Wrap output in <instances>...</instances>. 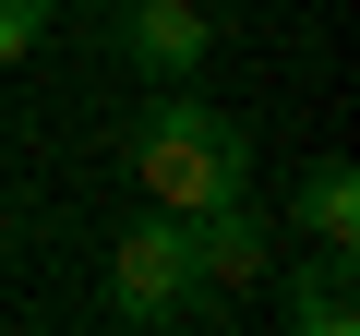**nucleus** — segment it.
Masks as SVG:
<instances>
[{
	"mask_svg": "<svg viewBox=\"0 0 360 336\" xmlns=\"http://www.w3.org/2000/svg\"><path fill=\"white\" fill-rule=\"evenodd\" d=\"M132 181H144V205H168V217H205V205L252 193V132H240L229 108H205L193 84H168V96L144 108V132H132Z\"/></svg>",
	"mask_w": 360,
	"mask_h": 336,
	"instance_id": "nucleus-1",
	"label": "nucleus"
},
{
	"mask_svg": "<svg viewBox=\"0 0 360 336\" xmlns=\"http://www.w3.org/2000/svg\"><path fill=\"white\" fill-rule=\"evenodd\" d=\"M264 252H276V228H264L240 193L193 217V276H205V288H252V276H264Z\"/></svg>",
	"mask_w": 360,
	"mask_h": 336,
	"instance_id": "nucleus-4",
	"label": "nucleus"
},
{
	"mask_svg": "<svg viewBox=\"0 0 360 336\" xmlns=\"http://www.w3.org/2000/svg\"><path fill=\"white\" fill-rule=\"evenodd\" d=\"M193 288H205V276H193V217H168V205H156V217L120 228V252H108V300H120L132 324H168Z\"/></svg>",
	"mask_w": 360,
	"mask_h": 336,
	"instance_id": "nucleus-2",
	"label": "nucleus"
},
{
	"mask_svg": "<svg viewBox=\"0 0 360 336\" xmlns=\"http://www.w3.org/2000/svg\"><path fill=\"white\" fill-rule=\"evenodd\" d=\"M108 37H120V60H144L156 84H193L205 49H217V13H205V0H108Z\"/></svg>",
	"mask_w": 360,
	"mask_h": 336,
	"instance_id": "nucleus-3",
	"label": "nucleus"
},
{
	"mask_svg": "<svg viewBox=\"0 0 360 336\" xmlns=\"http://www.w3.org/2000/svg\"><path fill=\"white\" fill-rule=\"evenodd\" d=\"M37 37H49V0H0V72L37 60Z\"/></svg>",
	"mask_w": 360,
	"mask_h": 336,
	"instance_id": "nucleus-7",
	"label": "nucleus"
},
{
	"mask_svg": "<svg viewBox=\"0 0 360 336\" xmlns=\"http://www.w3.org/2000/svg\"><path fill=\"white\" fill-rule=\"evenodd\" d=\"M288 300H300V336H360V324H348V252H324Z\"/></svg>",
	"mask_w": 360,
	"mask_h": 336,
	"instance_id": "nucleus-6",
	"label": "nucleus"
},
{
	"mask_svg": "<svg viewBox=\"0 0 360 336\" xmlns=\"http://www.w3.org/2000/svg\"><path fill=\"white\" fill-rule=\"evenodd\" d=\"M288 217H300L324 252H348V240H360V168H336V156H324L312 181H300V205H288Z\"/></svg>",
	"mask_w": 360,
	"mask_h": 336,
	"instance_id": "nucleus-5",
	"label": "nucleus"
}]
</instances>
